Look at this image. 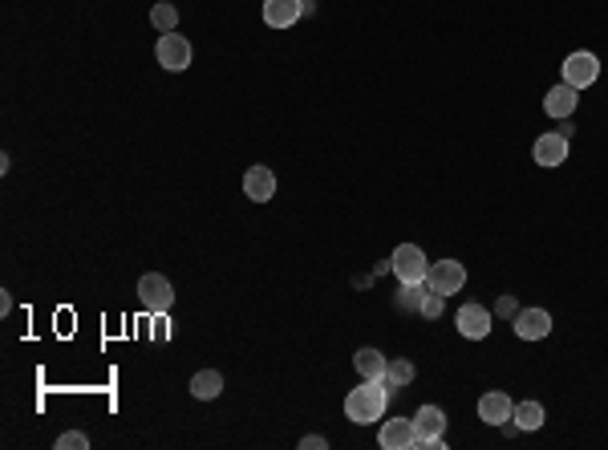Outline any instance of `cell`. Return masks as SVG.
<instances>
[{
  "label": "cell",
  "mask_w": 608,
  "mask_h": 450,
  "mask_svg": "<svg viewBox=\"0 0 608 450\" xmlns=\"http://www.w3.org/2000/svg\"><path fill=\"white\" fill-rule=\"evenodd\" d=\"M138 300H142L146 313H171V305H175V289H171V280L162 272H146L142 280H138Z\"/></svg>",
  "instance_id": "4"
},
{
  "label": "cell",
  "mask_w": 608,
  "mask_h": 450,
  "mask_svg": "<svg viewBox=\"0 0 608 450\" xmlns=\"http://www.w3.org/2000/svg\"><path fill=\"white\" fill-rule=\"evenodd\" d=\"M191 394L199 397V402H211V397L223 394V374L220 369H199L195 377H191Z\"/></svg>",
  "instance_id": "18"
},
{
  "label": "cell",
  "mask_w": 608,
  "mask_h": 450,
  "mask_svg": "<svg viewBox=\"0 0 608 450\" xmlns=\"http://www.w3.org/2000/svg\"><path fill=\"white\" fill-rule=\"evenodd\" d=\"M511 422H515V430H540L544 422H547V414H544V402H535V397H527V402H515V414H511Z\"/></svg>",
  "instance_id": "17"
},
{
  "label": "cell",
  "mask_w": 608,
  "mask_h": 450,
  "mask_svg": "<svg viewBox=\"0 0 608 450\" xmlns=\"http://www.w3.org/2000/svg\"><path fill=\"white\" fill-rule=\"evenodd\" d=\"M547 333H552V313L547 308H519V317H515L519 341H544Z\"/></svg>",
  "instance_id": "13"
},
{
  "label": "cell",
  "mask_w": 608,
  "mask_h": 450,
  "mask_svg": "<svg viewBox=\"0 0 608 450\" xmlns=\"http://www.w3.org/2000/svg\"><path fill=\"white\" fill-rule=\"evenodd\" d=\"M300 446H304V450H325V446H329V438H325V435H304V438H300Z\"/></svg>",
  "instance_id": "26"
},
{
  "label": "cell",
  "mask_w": 608,
  "mask_h": 450,
  "mask_svg": "<svg viewBox=\"0 0 608 450\" xmlns=\"http://www.w3.org/2000/svg\"><path fill=\"white\" fill-rule=\"evenodd\" d=\"M389 394H394V389L386 386V377H373V382L361 377V386L349 389V397H345V418H349L353 426H373V422H381V414H386Z\"/></svg>",
  "instance_id": "1"
},
{
  "label": "cell",
  "mask_w": 608,
  "mask_h": 450,
  "mask_svg": "<svg viewBox=\"0 0 608 450\" xmlns=\"http://www.w3.org/2000/svg\"><path fill=\"white\" fill-rule=\"evenodd\" d=\"M243 195H248L251 203H268V199L276 195V175H272V167H251L248 175H243Z\"/></svg>",
  "instance_id": "15"
},
{
  "label": "cell",
  "mask_w": 608,
  "mask_h": 450,
  "mask_svg": "<svg viewBox=\"0 0 608 450\" xmlns=\"http://www.w3.org/2000/svg\"><path fill=\"white\" fill-rule=\"evenodd\" d=\"M300 16H304V0H264L268 29H292Z\"/></svg>",
  "instance_id": "14"
},
{
  "label": "cell",
  "mask_w": 608,
  "mask_h": 450,
  "mask_svg": "<svg viewBox=\"0 0 608 450\" xmlns=\"http://www.w3.org/2000/svg\"><path fill=\"white\" fill-rule=\"evenodd\" d=\"M154 57H159L162 69H171V73H182V69L191 65V57H195V49H191V41L182 37V33H159Z\"/></svg>",
  "instance_id": "6"
},
{
  "label": "cell",
  "mask_w": 608,
  "mask_h": 450,
  "mask_svg": "<svg viewBox=\"0 0 608 450\" xmlns=\"http://www.w3.org/2000/svg\"><path fill=\"white\" fill-rule=\"evenodd\" d=\"M532 159L540 162V167H560V162H568V138H564L560 130H547V134L535 138Z\"/></svg>",
  "instance_id": "11"
},
{
  "label": "cell",
  "mask_w": 608,
  "mask_h": 450,
  "mask_svg": "<svg viewBox=\"0 0 608 450\" xmlns=\"http://www.w3.org/2000/svg\"><path fill=\"white\" fill-rule=\"evenodd\" d=\"M576 106H580V90H576V85H568V82L552 85L547 98H544V114L555 118V122H568V118L576 114Z\"/></svg>",
  "instance_id": "10"
},
{
  "label": "cell",
  "mask_w": 608,
  "mask_h": 450,
  "mask_svg": "<svg viewBox=\"0 0 608 450\" xmlns=\"http://www.w3.org/2000/svg\"><path fill=\"white\" fill-rule=\"evenodd\" d=\"M414 374H418V369H414V361H406V357H394L386 366V386L389 389H406L414 382Z\"/></svg>",
  "instance_id": "19"
},
{
  "label": "cell",
  "mask_w": 608,
  "mask_h": 450,
  "mask_svg": "<svg viewBox=\"0 0 608 450\" xmlns=\"http://www.w3.org/2000/svg\"><path fill=\"white\" fill-rule=\"evenodd\" d=\"M414 426H418V450H442L446 446V410L438 406H422L414 414Z\"/></svg>",
  "instance_id": "5"
},
{
  "label": "cell",
  "mask_w": 608,
  "mask_h": 450,
  "mask_svg": "<svg viewBox=\"0 0 608 450\" xmlns=\"http://www.w3.org/2000/svg\"><path fill=\"white\" fill-rule=\"evenodd\" d=\"M378 446L381 450H418V426H414V418H389V422H381Z\"/></svg>",
  "instance_id": "9"
},
{
  "label": "cell",
  "mask_w": 608,
  "mask_h": 450,
  "mask_svg": "<svg viewBox=\"0 0 608 450\" xmlns=\"http://www.w3.org/2000/svg\"><path fill=\"white\" fill-rule=\"evenodd\" d=\"M560 69H564V82H568V85H576V90H588V85L601 77V57L588 54V49H576V54L564 57Z\"/></svg>",
  "instance_id": "7"
},
{
  "label": "cell",
  "mask_w": 608,
  "mask_h": 450,
  "mask_svg": "<svg viewBox=\"0 0 608 450\" xmlns=\"http://www.w3.org/2000/svg\"><path fill=\"white\" fill-rule=\"evenodd\" d=\"M57 450H90V438H85L82 430H65V435L57 438Z\"/></svg>",
  "instance_id": "23"
},
{
  "label": "cell",
  "mask_w": 608,
  "mask_h": 450,
  "mask_svg": "<svg viewBox=\"0 0 608 450\" xmlns=\"http://www.w3.org/2000/svg\"><path fill=\"white\" fill-rule=\"evenodd\" d=\"M151 337H154V341H167V337H171V325H167V313H154V325H151Z\"/></svg>",
  "instance_id": "24"
},
{
  "label": "cell",
  "mask_w": 608,
  "mask_h": 450,
  "mask_svg": "<svg viewBox=\"0 0 608 450\" xmlns=\"http://www.w3.org/2000/svg\"><path fill=\"white\" fill-rule=\"evenodd\" d=\"M389 268L402 284H426V272H430V259L418 244H397L394 256H389Z\"/></svg>",
  "instance_id": "2"
},
{
  "label": "cell",
  "mask_w": 608,
  "mask_h": 450,
  "mask_svg": "<svg viewBox=\"0 0 608 450\" xmlns=\"http://www.w3.org/2000/svg\"><path fill=\"white\" fill-rule=\"evenodd\" d=\"M463 284H466L463 259H434L430 272H426V289L438 292V297H446V300L455 297V292H463Z\"/></svg>",
  "instance_id": "3"
},
{
  "label": "cell",
  "mask_w": 608,
  "mask_h": 450,
  "mask_svg": "<svg viewBox=\"0 0 608 450\" xmlns=\"http://www.w3.org/2000/svg\"><path fill=\"white\" fill-rule=\"evenodd\" d=\"M353 366H358V374L365 377V382H373V377H386V366L389 357L381 349H373V345H365V349H358V357H353Z\"/></svg>",
  "instance_id": "16"
},
{
  "label": "cell",
  "mask_w": 608,
  "mask_h": 450,
  "mask_svg": "<svg viewBox=\"0 0 608 450\" xmlns=\"http://www.w3.org/2000/svg\"><path fill=\"white\" fill-rule=\"evenodd\" d=\"M442 305H446V297H438V292L426 289V292H422V308H418V317L434 321V317H442Z\"/></svg>",
  "instance_id": "22"
},
{
  "label": "cell",
  "mask_w": 608,
  "mask_h": 450,
  "mask_svg": "<svg viewBox=\"0 0 608 450\" xmlns=\"http://www.w3.org/2000/svg\"><path fill=\"white\" fill-rule=\"evenodd\" d=\"M455 325H458V333H463L466 341H486L491 328H495V313H491V308H483V305H463L455 313Z\"/></svg>",
  "instance_id": "8"
},
{
  "label": "cell",
  "mask_w": 608,
  "mask_h": 450,
  "mask_svg": "<svg viewBox=\"0 0 608 450\" xmlns=\"http://www.w3.org/2000/svg\"><path fill=\"white\" fill-rule=\"evenodd\" d=\"M495 313H499V317H519V300L507 292V297H499V305H495Z\"/></svg>",
  "instance_id": "25"
},
{
  "label": "cell",
  "mask_w": 608,
  "mask_h": 450,
  "mask_svg": "<svg viewBox=\"0 0 608 450\" xmlns=\"http://www.w3.org/2000/svg\"><path fill=\"white\" fill-rule=\"evenodd\" d=\"M422 292H426V284H402V292H397L394 305L402 308V313H418V308H422Z\"/></svg>",
  "instance_id": "21"
},
{
  "label": "cell",
  "mask_w": 608,
  "mask_h": 450,
  "mask_svg": "<svg viewBox=\"0 0 608 450\" xmlns=\"http://www.w3.org/2000/svg\"><path fill=\"white\" fill-rule=\"evenodd\" d=\"M511 414H515V402L503 389H486L479 397V422L486 426H503V422H511Z\"/></svg>",
  "instance_id": "12"
},
{
  "label": "cell",
  "mask_w": 608,
  "mask_h": 450,
  "mask_svg": "<svg viewBox=\"0 0 608 450\" xmlns=\"http://www.w3.org/2000/svg\"><path fill=\"white\" fill-rule=\"evenodd\" d=\"M151 24H154V33H175L179 29V8L167 5V0H159V5L151 8Z\"/></svg>",
  "instance_id": "20"
}]
</instances>
